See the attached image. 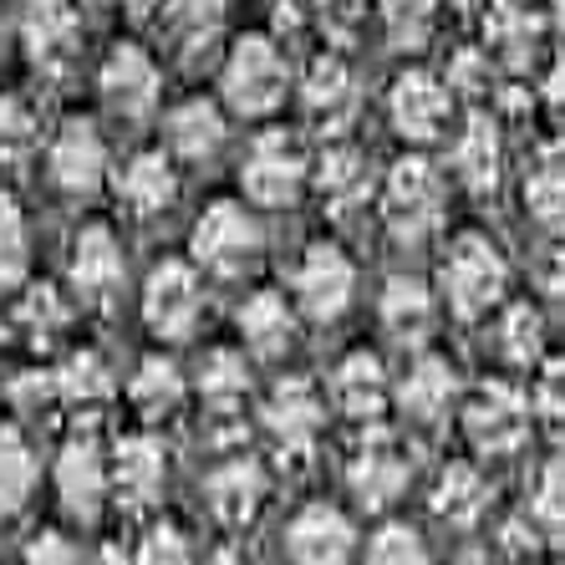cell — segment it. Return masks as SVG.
<instances>
[{
  "label": "cell",
  "instance_id": "cell-39",
  "mask_svg": "<svg viewBox=\"0 0 565 565\" xmlns=\"http://www.w3.org/2000/svg\"><path fill=\"white\" fill-rule=\"evenodd\" d=\"M41 143V118L36 107L26 97L6 93L0 97V158H11V163H26Z\"/></svg>",
  "mask_w": 565,
  "mask_h": 565
},
{
  "label": "cell",
  "instance_id": "cell-17",
  "mask_svg": "<svg viewBox=\"0 0 565 565\" xmlns=\"http://www.w3.org/2000/svg\"><path fill=\"white\" fill-rule=\"evenodd\" d=\"M311 189L327 204V214L352 220L356 210H367V199L377 194L372 184V158L356 143H327L311 158Z\"/></svg>",
  "mask_w": 565,
  "mask_h": 565
},
{
  "label": "cell",
  "instance_id": "cell-32",
  "mask_svg": "<svg viewBox=\"0 0 565 565\" xmlns=\"http://www.w3.org/2000/svg\"><path fill=\"white\" fill-rule=\"evenodd\" d=\"M41 484V459L21 428H0V514H21Z\"/></svg>",
  "mask_w": 565,
  "mask_h": 565
},
{
  "label": "cell",
  "instance_id": "cell-14",
  "mask_svg": "<svg viewBox=\"0 0 565 565\" xmlns=\"http://www.w3.org/2000/svg\"><path fill=\"white\" fill-rule=\"evenodd\" d=\"M260 423L286 454H311L321 428H327V397H321L316 382L286 377L270 387V397H265V408H260Z\"/></svg>",
  "mask_w": 565,
  "mask_h": 565
},
{
  "label": "cell",
  "instance_id": "cell-44",
  "mask_svg": "<svg viewBox=\"0 0 565 565\" xmlns=\"http://www.w3.org/2000/svg\"><path fill=\"white\" fill-rule=\"evenodd\" d=\"M138 565H194V545H189L184 530L153 525L138 545Z\"/></svg>",
  "mask_w": 565,
  "mask_h": 565
},
{
  "label": "cell",
  "instance_id": "cell-24",
  "mask_svg": "<svg viewBox=\"0 0 565 565\" xmlns=\"http://www.w3.org/2000/svg\"><path fill=\"white\" fill-rule=\"evenodd\" d=\"M393 397H397V408H403L408 423H418V428H438V423L454 413V403H459V377H454V367H448V356L423 352L418 362L403 372V382L393 387Z\"/></svg>",
  "mask_w": 565,
  "mask_h": 565
},
{
  "label": "cell",
  "instance_id": "cell-31",
  "mask_svg": "<svg viewBox=\"0 0 565 565\" xmlns=\"http://www.w3.org/2000/svg\"><path fill=\"white\" fill-rule=\"evenodd\" d=\"M377 316H382V327H387V337H397V342H423V337L434 331L438 301L418 276H393L382 286Z\"/></svg>",
  "mask_w": 565,
  "mask_h": 565
},
{
  "label": "cell",
  "instance_id": "cell-41",
  "mask_svg": "<svg viewBox=\"0 0 565 565\" xmlns=\"http://www.w3.org/2000/svg\"><path fill=\"white\" fill-rule=\"evenodd\" d=\"M438 0H377V15L397 46H423L434 31Z\"/></svg>",
  "mask_w": 565,
  "mask_h": 565
},
{
  "label": "cell",
  "instance_id": "cell-29",
  "mask_svg": "<svg viewBox=\"0 0 565 565\" xmlns=\"http://www.w3.org/2000/svg\"><path fill=\"white\" fill-rule=\"evenodd\" d=\"M128 403H132V413H138L143 423L179 418V413H184V403H189L184 367H179L173 356H163V352L143 356V362L132 367V377H128Z\"/></svg>",
  "mask_w": 565,
  "mask_h": 565
},
{
  "label": "cell",
  "instance_id": "cell-23",
  "mask_svg": "<svg viewBox=\"0 0 565 565\" xmlns=\"http://www.w3.org/2000/svg\"><path fill=\"white\" fill-rule=\"evenodd\" d=\"M118 204L132 220H158L179 204V169L163 148H143L118 169Z\"/></svg>",
  "mask_w": 565,
  "mask_h": 565
},
{
  "label": "cell",
  "instance_id": "cell-8",
  "mask_svg": "<svg viewBox=\"0 0 565 565\" xmlns=\"http://www.w3.org/2000/svg\"><path fill=\"white\" fill-rule=\"evenodd\" d=\"M107 173V138L93 118H66L62 128L52 132V143H46V179L56 184V194L66 199H93L103 194Z\"/></svg>",
  "mask_w": 565,
  "mask_h": 565
},
{
  "label": "cell",
  "instance_id": "cell-20",
  "mask_svg": "<svg viewBox=\"0 0 565 565\" xmlns=\"http://www.w3.org/2000/svg\"><path fill=\"white\" fill-rule=\"evenodd\" d=\"M331 408L352 423H382L387 403H393V377L377 362V352H347L331 372Z\"/></svg>",
  "mask_w": 565,
  "mask_h": 565
},
{
  "label": "cell",
  "instance_id": "cell-19",
  "mask_svg": "<svg viewBox=\"0 0 565 565\" xmlns=\"http://www.w3.org/2000/svg\"><path fill=\"white\" fill-rule=\"evenodd\" d=\"M265 494H270V479H265V463L250 459V454H235V459L214 463L210 479H204V504L230 530L250 525L255 514H260Z\"/></svg>",
  "mask_w": 565,
  "mask_h": 565
},
{
  "label": "cell",
  "instance_id": "cell-16",
  "mask_svg": "<svg viewBox=\"0 0 565 565\" xmlns=\"http://www.w3.org/2000/svg\"><path fill=\"white\" fill-rule=\"evenodd\" d=\"M113 463V500L122 510H153L169 484V454L153 434H122L107 454Z\"/></svg>",
  "mask_w": 565,
  "mask_h": 565
},
{
  "label": "cell",
  "instance_id": "cell-46",
  "mask_svg": "<svg viewBox=\"0 0 565 565\" xmlns=\"http://www.w3.org/2000/svg\"><path fill=\"white\" fill-rule=\"evenodd\" d=\"M311 15L327 26V36L347 41V36H356L362 21H367V0H311Z\"/></svg>",
  "mask_w": 565,
  "mask_h": 565
},
{
  "label": "cell",
  "instance_id": "cell-47",
  "mask_svg": "<svg viewBox=\"0 0 565 565\" xmlns=\"http://www.w3.org/2000/svg\"><path fill=\"white\" fill-rule=\"evenodd\" d=\"M26 565H82V551L72 545V535L62 530H41L26 545Z\"/></svg>",
  "mask_w": 565,
  "mask_h": 565
},
{
  "label": "cell",
  "instance_id": "cell-2",
  "mask_svg": "<svg viewBox=\"0 0 565 565\" xmlns=\"http://www.w3.org/2000/svg\"><path fill=\"white\" fill-rule=\"evenodd\" d=\"M265 235L255 210H245V199H214L189 230V255L204 276L214 280H239L260 265Z\"/></svg>",
  "mask_w": 565,
  "mask_h": 565
},
{
  "label": "cell",
  "instance_id": "cell-34",
  "mask_svg": "<svg viewBox=\"0 0 565 565\" xmlns=\"http://www.w3.org/2000/svg\"><path fill=\"white\" fill-rule=\"evenodd\" d=\"M525 214L540 230L565 235V158H540L525 173Z\"/></svg>",
  "mask_w": 565,
  "mask_h": 565
},
{
  "label": "cell",
  "instance_id": "cell-15",
  "mask_svg": "<svg viewBox=\"0 0 565 565\" xmlns=\"http://www.w3.org/2000/svg\"><path fill=\"white\" fill-rule=\"evenodd\" d=\"M21 46H26V56L41 72L62 77L66 66L77 62V46H82L77 0H26V11H21Z\"/></svg>",
  "mask_w": 565,
  "mask_h": 565
},
{
  "label": "cell",
  "instance_id": "cell-13",
  "mask_svg": "<svg viewBox=\"0 0 565 565\" xmlns=\"http://www.w3.org/2000/svg\"><path fill=\"white\" fill-rule=\"evenodd\" d=\"M387 118L393 128L408 138V143H434L448 132V118H454V93H448V77L438 72H403L387 93Z\"/></svg>",
  "mask_w": 565,
  "mask_h": 565
},
{
  "label": "cell",
  "instance_id": "cell-25",
  "mask_svg": "<svg viewBox=\"0 0 565 565\" xmlns=\"http://www.w3.org/2000/svg\"><path fill=\"white\" fill-rule=\"evenodd\" d=\"M296 321H301V316H296L290 296H280V290H255L235 311L239 347L250 356H260V362H276V356H286L290 342H296Z\"/></svg>",
  "mask_w": 565,
  "mask_h": 565
},
{
  "label": "cell",
  "instance_id": "cell-52",
  "mask_svg": "<svg viewBox=\"0 0 565 565\" xmlns=\"http://www.w3.org/2000/svg\"><path fill=\"white\" fill-rule=\"evenodd\" d=\"M210 565H245V561L235 551H220V555H210Z\"/></svg>",
  "mask_w": 565,
  "mask_h": 565
},
{
  "label": "cell",
  "instance_id": "cell-36",
  "mask_svg": "<svg viewBox=\"0 0 565 565\" xmlns=\"http://www.w3.org/2000/svg\"><path fill=\"white\" fill-rule=\"evenodd\" d=\"M500 356L510 367H540V356H545V316L535 306H510L500 316Z\"/></svg>",
  "mask_w": 565,
  "mask_h": 565
},
{
  "label": "cell",
  "instance_id": "cell-9",
  "mask_svg": "<svg viewBox=\"0 0 565 565\" xmlns=\"http://www.w3.org/2000/svg\"><path fill=\"white\" fill-rule=\"evenodd\" d=\"M66 286L82 306H113L128 286V255H122V239L107 230V224H82L77 239H72V255H66Z\"/></svg>",
  "mask_w": 565,
  "mask_h": 565
},
{
  "label": "cell",
  "instance_id": "cell-22",
  "mask_svg": "<svg viewBox=\"0 0 565 565\" xmlns=\"http://www.w3.org/2000/svg\"><path fill=\"white\" fill-rule=\"evenodd\" d=\"M224 138H230V118L210 97H184L163 118V143H169L173 163H214Z\"/></svg>",
  "mask_w": 565,
  "mask_h": 565
},
{
  "label": "cell",
  "instance_id": "cell-33",
  "mask_svg": "<svg viewBox=\"0 0 565 565\" xmlns=\"http://www.w3.org/2000/svg\"><path fill=\"white\" fill-rule=\"evenodd\" d=\"M489 510V479L473 463H448L434 484V514L448 525H473Z\"/></svg>",
  "mask_w": 565,
  "mask_h": 565
},
{
  "label": "cell",
  "instance_id": "cell-55",
  "mask_svg": "<svg viewBox=\"0 0 565 565\" xmlns=\"http://www.w3.org/2000/svg\"><path fill=\"white\" fill-rule=\"evenodd\" d=\"M555 6H565V0H555Z\"/></svg>",
  "mask_w": 565,
  "mask_h": 565
},
{
  "label": "cell",
  "instance_id": "cell-42",
  "mask_svg": "<svg viewBox=\"0 0 565 565\" xmlns=\"http://www.w3.org/2000/svg\"><path fill=\"white\" fill-rule=\"evenodd\" d=\"M530 413L555 444H565V362H545L530 393Z\"/></svg>",
  "mask_w": 565,
  "mask_h": 565
},
{
  "label": "cell",
  "instance_id": "cell-37",
  "mask_svg": "<svg viewBox=\"0 0 565 565\" xmlns=\"http://www.w3.org/2000/svg\"><path fill=\"white\" fill-rule=\"evenodd\" d=\"M31 270V230L15 199L0 194V290H21Z\"/></svg>",
  "mask_w": 565,
  "mask_h": 565
},
{
  "label": "cell",
  "instance_id": "cell-54",
  "mask_svg": "<svg viewBox=\"0 0 565 565\" xmlns=\"http://www.w3.org/2000/svg\"><path fill=\"white\" fill-rule=\"evenodd\" d=\"M0 56H6V21H0Z\"/></svg>",
  "mask_w": 565,
  "mask_h": 565
},
{
  "label": "cell",
  "instance_id": "cell-11",
  "mask_svg": "<svg viewBox=\"0 0 565 565\" xmlns=\"http://www.w3.org/2000/svg\"><path fill=\"white\" fill-rule=\"evenodd\" d=\"M530 397L510 382H484L479 393L463 403V434L479 454H514V448H525L530 438Z\"/></svg>",
  "mask_w": 565,
  "mask_h": 565
},
{
  "label": "cell",
  "instance_id": "cell-26",
  "mask_svg": "<svg viewBox=\"0 0 565 565\" xmlns=\"http://www.w3.org/2000/svg\"><path fill=\"white\" fill-rule=\"evenodd\" d=\"M504 163H510V148H504V132L494 118L473 113L469 122L454 138V173L469 194H494L504 179Z\"/></svg>",
  "mask_w": 565,
  "mask_h": 565
},
{
  "label": "cell",
  "instance_id": "cell-45",
  "mask_svg": "<svg viewBox=\"0 0 565 565\" xmlns=\"http://www.w3.org/2000/svg\"><path fill=\"white\" fill-rule=\"evenodd\" d=\"M11 408L26 413V418H41V408H56L52 372H21V377L11 382Z\"/></svg>",
  "mask_w": 565,
  "mask_h": 565
},
{
  "label": "cell",
  "instance_id": "cell-28",
  "mask_svg": "<svg viewBox=\"0 0 565 565\" xmlns=\"http://www.w3.org/2000/svg\"><path fill=\"white\" fill-rule=\"evenodd\" d=\"M194 393L214 423H235L239 408H245V397H250V362H245V352H235V347H210V352L199 356Z\"/></svg>",
  "mask_w": 565,
  "mask_h": 565
},
{
  "label": "cell",
  "instance_id": "cell-1",
  "mask_svg": "<svg viewBox=\"0 0 565 565\" xmlns=\"http://www.w3.org/2000/svg\"><path fill=\"white\" fill-rule=\"evenodd\" d=\"M377 214L393 239L423 245L448 214V184H444V173H438V163H428L418 153L397 158L377 189Z\"/></svg>",
  "mask_w": 565,
  "mask_h": 565
},
{
  "label": "cell",
  "instance_id": "cell-48",
  "mask_svg": "<svg viewBox=\"0 0 565 565\" xmlns=\"http://www.w3.org/2000/svg\"><path fill=\"white\" fill-rule=\"evenodd\" d=\"M540 290H545V301H551L555 311H565V245L551 250V260L540 265Z\"/></svg>",
  "mask_w": 565,
  "mask_h": 565
},
{
  "label": "cell",
  "instance_id": "cell-43",
  "mask_svg": "<svg viewBox=\"0 0 565 565\" xmlns=\"http://www.w3.org/2000/svg\"><path fill=\"white\" fill-rule=\"evenodd\" d=\"M367 565H428V545L413 525H382L367 545Z\"/></svg>",
  "mask_w": 565,
  "mask_h": 565
},
{
  "label": "cell",
  "instance_id": "cell-5",
  "mask_svg": "<svg viewBox=\"0 0 565 565\" xmlns=\"http://www.w3.org/2000/svg\"><path fill=\"white\" fill-rule=\"evenodd\" d=\"M220 97L239 118H270L290 97V62L270 36H239L220 66Z\"/></svg>",
  "mask_w": 565,
  "mask_h": 565
},
{
  "label": "cell",
  "instance_id": "cell-4",
  "mask_svg": "<svg viewBox=\"0 0 565 565\" xmlns=\"http://www.w3.org/2000/svg\"><path fill=\"white\" fill-rule=\"evenodd\" d=\"M311 189V153L286 128H265L239 158V194L255 210H290Z\"/></svg>",
  "mask_w": 565,
  "mask_h": 565
},
{
  "label": "cell",
  "instance_id": "cell-35",
  "mask_svg": "<svg viewBox=\"0 0 565 565\" xmlns=\"http://www.w3.org/2000/svg\"><path fill=\"white\" fill-rule=\"evenodd\" d=\"M15 327L26 331L31 342H56V337L72 327V301H66V290H56V286H21V301H15Z\"/></svg>",
  "mask_w": 565,
  "mask_h": 565
},
{
  "label": "cell",
  "instance_id": "cell-6",
  "mask_svg": "<svg viewBox=\"0 0 565 565\" xmlns=\"http://www.w3.org/2000/svg\"><path fill=\"white\" fill-rule=\"evenodd\" d=\"M210 316V286L194 260H158L143 280V327L158 342H189Z\"/></svg>",
  "mask_w": 565,
  "mask_h": 565
},
{
  "label": "cell",
  "instance_id": "cell-50",
  "mask_svg": "<svg viewBox=\"0 0 565 565\" xmlns=\"http://www.w3.org/2000/svg\"><path fill=\"white\" fill-rule=\"evenodd\" d=\"M545 103L561 107V113H565V62H555V66H551V77H545Z\"/></svg>",
  "mask_w": 565,
  "mask_h": 565
},
{
  "label": "cell",
  "instance_id": "cell-49",
  "mask_svg": "<svg viewBox=\"0 0 565 565\" xmlns=\"http://www.w3.org/2000/svg\"><path fill=\"white\" fill-rule=\"evenodd\" d=\"M270 15H276V26H301L311 15V0H270Z\"/></svg>",
  "mask_w": 565,
  "mask_h": 565
},
{
  "label": "cell",
  "instance_id": "cell-7",
  "mask_svg": "<svg viewBox=\"0 0 565 565\" xmlns=\"http://www.w3.org/2000/svg\"><path fill=\"white\" fill-rule=\"evenodd\" d=\"M356 296V265L352 255L342 250V245H331V239H316V245H306L301 260H296V270H290V306H296V316H306V321H337V316H347V306H352Z\"/></svg>",
  "mask_w": 565,
  "mask_h": 565
},
{
  "label": "cell",
  "instance_id": "cell-53",
  "mask_svg": "<svg viewBox=\"0 0 565 565\" xmlns=\"http://www.w3.org/2000/svg\"><path fill=\"white\" fill-rule=\"evenodd\" d=\"M6 342H11V321L0 316V352H6Z\"/></svg>",
  "mask_w": 565,
  "mask_h": 565
},
{
  "label": "cell",
  "instance_id": "cell-40",
  "mask_svg": "<svg viewBox=\"0 0 565 565\" xmlns=\"http://www.w3.org/2000/svg\"><path fill=\"white\" fill-rule=\"evenodd\" d=\"M224 6L230 0H163V21L184 46H199V41H214V31L224 26Z\"/></svg>",
  "mask_w": 565,
  "mask_h": 565
},
{
  "label": "cell",
  "instance_id": "cell-38",
  "mask_svg": "<svg viewBox=\"0 0 565 565\" xmlns=\"http://www.w3.org/2000/svg\"><path fill=\"white\" fill-rule=\"evenodd\" d=\"M530 520L551 545H565V454L540 469L535 494H530Z\"/></svg>",
  "mask_w": 565,
  "mask_h": 565
},
{
  "label": "cell",
  "instance_id": "cell-3",
  "mask_svg": "<svg viewBox=\"0 0 565 565\" xmlns=\"http://www.w3.org/2000/svg\"><path fill=\"white\" fill-rule=\"evenodd\" d=\"M438 290L459 321H479L504 301L510 290V260L489 235H459L438 265Z\"/></svg>",
  "mask_w": 565,
  "mask_h": 565
},
{
  "label": "cell",
  "instance_id": "cell-51",
  "mask_svg": "<svg viewBox=\"0 0 565 565\" xmlns=\"http://www.w3.org/2000/svg\"><path fill=\"white\" fill-rule=\"evenodd\" d=\"M122 11H128L132 21H148V15L163 11V0H122Z\"/></svg>",
  "mask_w": 565,
  "mask_h": 565
},
{
  "label": "cell",
  "instance_id": "cell-30",
  "mask_svg": "<svg viewBox=\"0 0 565 565\" xmlns=\"http://www.w3.org/2000/svg\"><path fill=\"white\" fill-rule=\"evenodd\" d=\"M56 382V408H72V413H97L118 397V372L107 367V356L82 347L52 372Z\"/></svg>",
  "mask_w": 565,
  "mask_h": 565
},
{
  "label": "cell",
  "instance_id": "cell-10",
  "mask_svg": "<svg viewBox=\"0 0 565 565\" xmlns=\"http://www.w3.org/2000/svg\"><path fill=\"white\" fill-rule=\"evenodd\" d=\"M97 93H103L113 118L143 122V118H153L158 97H163V72H158V62L138 41H118L103 56V66H97Z\"/></svg>",
  "mask_w": 565,
  "mask_h": 565
},
{
  "label": "cell",
  "instance_id": "cell-12",
  "mask_svg": "<svg viewBox=\"0 0 565 565\" xmlns=\"http://www.w3.org/2000/svg\"><path fill=\"white\" fill-rule=\"evenodd\" d=\"M52 484H56V500L72 520H97L113 494V463H107L103 444L93 434H77L66 438L56 448V463H52Z\"/></svg>",
  "mask_w": 565,
  "mask_h": 565
},
{
  "label": "cell",
  "instance_id": "cell-21",
  "mask_svg": "<svg viewBox=\"0 0 565 565\" xmlns=\"http://www.w3.org/2000/svg\"><path fill=\"white\" fill-rule=\"evenodd\" d=\"M347 484H352L356 504L387 510V504L403 500V489L413 484V463L403 459V448L387 434H372L367 444L352 454V463H347Z\"/></svg>",
  "mask_w": 565,
  "mask_h": 565
},
{
  "label": "cell",
  "instance_id": "cell-18",
  "mask_svg": "<svg viewBox=\"0 0 565 565\" xmlns=\"http://www.w3.org/2000/svg\"><path fill=\"white\" fill-rule=\"evenodd\" d=\"M356 551V530L337 504H301L286 525V561L290 565H347Z\"/></svg>",
  "mask_w": 565,
  "mask_h": 565
},
{
  "label": "cell",
  "instance_id": "cell-27",
  "mask_svg": "<svg viewBox=\"0 0 565 565\" xmlns=\"http://www.w3.org/2000/svg\"><path fill=\"white\" fill-rule=\"evenodd\" d=\"M356 103H362V93H356V77L352 66L342 62V56H316L311 66H306L301 77V107L306 118L321 122V128H347L356 113Z\"/></svg>",
  "mask_w": 565,
  "mask_h": 565
}]
</instances>
